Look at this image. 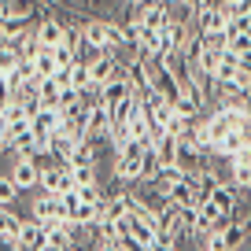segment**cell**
Masks as SVG:
<instances>
[{
  "label": "cell",
  "instance_id": "1",
  "mask_svg": "<svg viewBox=\"0 0 251 251\" xmlns=\"http://www.w3.org/2000/svg\"><path fill=\"white\" fill-rule=\"evenodd\" d=\"M111 19H81V37H85L89 52H115V37H111ZM118 55V52H115Z\"/></svg>",
  "mask_w": 251,
  "mask_h": 251
},
{
  "label": "cell",
  "instance_id": "2",
  "mask_svg": "<svg viewBox=\"0 0 251 251\" xmlns=\"http://www.w3.org/2000/svg\"><path fill=\"white\" fill-rule=\"evenodd\" d=\"M30 218L37 222V226L45 229H55V226H67V218H63V207L55 196H48V192H37L30 203Z\"/></svg>",
  "mask_w": 251,
  "mask_h": 251
},
{
  "label": "cell",
  "instance_id": "3",
  "mask_svg": "<svg viewBox=\"0 0 251 251\" xmlns=\"http://www.w3.org/2000/svg\"><path fill=\"white\" fill-rule=\"evenodd\" d=\"M8 174H11V181H15L23 192H33V188L41 185V163H37V155H15Z\"/></svg>",
  "mask_w": 251,
  "mask_h": 251
},
{
  "label": "cell",
  "instance_id": "4",
  "mask_svg": "<svg viewBox=\"0 0 251 251\" xmlns=\"http://www.w3.org/2000/svg\"><path fill=\"white\" fill-rule=\"evenodd\" d=\"M111 107L100 100V96H93V107H89V118H85V129H89V137H96V141H107V133H111Z\"/></svg>",
  "mask_w": 251,
  "mask_h": 251
},
{
  "label": "cell",
  "instance_id": "5",
  "mask_svg": "<svg viewBox=\"0 0 251 251\" xmlns=\"http://www.w3.org/2000/svg\"><path fill=\"white\" fill-rule=\"evenodd\" d=\"M67 30H71V26L63 23V19H55V15H41V19H37V41H41V48H55V45H63V41H67Z\"/></svg>",
  "mask_w": 251,
  "mask_h": 251
},
{
  "label": "cell",
  "instance_id": "6",
  "mask_svg": "<svg viewBox=\"0 0 251 251\" xmlns=\"http://www.w3.org/2000/svg\"><path fill=\"white\" fill-rule=\"evenodd\" d=\"M192 26H196L200 33H222L226 30V11H222V4L214 0V4H207V8H200L196 15H192Z\"/></svg>",
  "mask_w": 251,
  "mask_h": 251
},
{
  "label": "cell",
  "instance_id": "7",
  "mask_svg": "<svg viewBox=\"0 0 251 251\" xmlns=\"http://www.w3.org/2000/svg\"><path fill=\"white\" fill-rule=\"evenodd\" d=\"M129 93H133V81H129V74L122 71L118 78H111V81H107V85H103V89H100L96 96H100V100L107 103V107H115V103H122V100H126Z\"/></svg>",
  "mask_w": 251,
  "mask_h": 251
},
{
  "label": "cell",
  "instance_id": "8",
  "mask_svg": "<svg viewBox=\"0 0 251 251\" xmlns=\"http://www.w3.org/2000/svg\"><path fill=\"white\" fill-rule=\"evenodd\" d=\"M45 226H37L33 218H23V226H19V251H37L45 248Z\"/></svg>",
  "mask_w": 251,
  "mask_h": 251
},
{
  "label": "cell",
  "instance_id": "9",
  "mask_svg": "<svg viewBox=\"0 0 251 251\" xmlns=\"http://www.w3.org/2000/svg\"><path fill=\"white\" fill-rule=\"evenodd\" d=\"M37 96H41V107H48V111H59L63 107V85L55 78H45L37 85Z\"/></svg>",
  "mask_w": 251,
  "mask_h": 251
},
{
  "label": "cell",
  "instance_id": "10",
  "mask_svg": "<svg viewBox=\"0 0 251 251\" xmlns=\"http://www.w3.org/2000/svg\"><path fill=\"white\" fill-rule=\"evenodd\" d=\"M19 63H23L19 45H15V41H4V45H0V74H4V78H11V74L19 71Z\"/></svg>",
  "mask_w": 251,
  "mask_h": 251
},
{
  "label": "cell",
  "instance_id": "11",
  "mask_svg": "<svg viewBox=\"0 0 251 251\" xmlns=\"http://www.w3.org/2000/svg\"><path fill=\"white\" fill-rule=\"evenodd\" d=\"M166 19H170V8H166V4H148V8H144V15H141V26L159 33V30L166 26Z\"/></svg>",
  "mask_w": 251,
  "mask_h": 251
},
{
  "label": "cell",
  "instance_id": "12",
  "mask_svg": "<svg viewBox=\"0 0 251 251\" xmlns=\"http://www.w3.org/2000/svg\"><path fill=\"white\" fill-rule=\"evenodd\" d=\"M71 89L78 93H93V78H89V59H78L71 67Z\"/></svg>",
  "mask_w": 251,
  "mask_h": 251
},
{
  "label": "cell",
  "instance_id": "13",
  "mask_svg": "<svg viewBox=\"0 0 251 251\" xmlns=\"http://www.w3.org/2000/svg\"><path fill=\"white\" fill-rule=\"evenodd\" d=\"M33 71H37V81H45V78H55V74H59V67H55V55H52V48H41V55L33 59Z\"/></svg>",
  "mask_w": 251,
  "mask_h": 251
},
{
  "label": "cell",
  "instance_id": "14",
  "mask_svg": "<svg viewBox=\"0 0 251 251\" xmlns=\"http://www.w3.org/2000/svg\"><path fill=\"white\" fill-rule=\"evenodd\" d=\"M19 196H23V188L11 181V174H0V207H15Z\"/></svg>",
  "mask_w": 251,
  "mask_h": 251
},
{
  "label": "cell",
  "instance_id": "15",
  "mask_svg": "<svg viewBox=\"0 0 251 251\" xmlns=\"http://www.w3.org/2000/svg\"><path fill=\"white\" fill-rule=\"evenodd\" d=\"M174 111H177L181 118H188V122H196V118H200V111H203V107H200V103H196V100H192V96L185 93V96H181L177 103H174Z\"/></svg>",
  "mask_w": 251,
  "mask_h": 251
},
{
  "label": "cell",
  "instance_id": "16",
  "mask_svg": "<svg viewBox=\"0 0 251 251\" xmlns=\"http://www.w3.org/2000/svg\"><path fill=\"white\" fill-rule=\"evenodd\" d=\"M144 4H151V0H126V8H144Z\"/></svg>",
  "mask_w": 251,
  "mask_h": 251
},
{
  "label": "cell",
  "instance_id": "17",
  "mask_svg": "<svg viewBox=\"0 0 251 251\" xmlns=\"http://www.w3.org/2000/svg\"><path fill=\"white\" fill-rule=\"evenodd\" d=\"M151 4H166V8H174V4H177V0H151Z\"/></svg>",
  "mask_w": 251,
  "mask_h": 251
},
{
  "label": "cell",
  "instance_id": "18",
  "mask_svg": "<svg viewBox=\"0 0 251 251\" xmlns=\"http://www.w3.org/2000/svg\"><path fill=\"white\" fill-rule=\"evenodd\" d=\"M81 4H89V0H81Z\"/></svg>",
  "mask_w": 251,
  "mask_h": 251
}]
</instances>
